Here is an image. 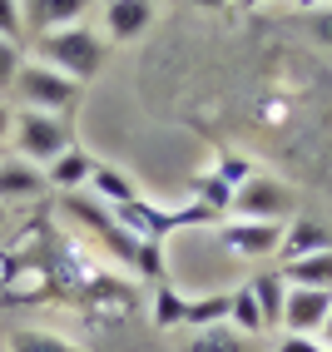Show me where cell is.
I'll return each mask as SVG.
<instances>
[{
  "label": "cell",
  "mask_w": 332,
  "mask_h": 352,
  "mask_svg": "<svg viewBox=\"0 0 332 352\" xmlns=\"http://www.w3.org/2000/svg\"><path fill=\"white\" fill-rule=\"evenodd\" d=\"M89 194L100 199L104 208H124V204H134V199H144V194H139V184H134L124 169H114V164H94Z\"/></svg>",
  "instance_id": "cell-12"
},
{
  "label": "cell",
  "mask_w": 332,
  "mask_h": 352,
  "mask_svg": "<svg viewBox=\"0 0 332 352\" xmlns=\"http://www.w3.org/2000/svg\"><path fill=\"white\" fill-rule=\"evenodd\" d=\"M10 144L20 149V159L45 169V164H55L69 144H75V129L69 120L60 114H40V109H15V129H10Z\"/></svg>",
  "instance_id": "cell-3"
},
{
  "label": "cell",
  "mask_w": 332,
  "mask_h": 352,
  "mask_svg": "<svg viewBox=\"0 0 332 352\" xmlns=\"http://www.w3.org/2000/svg\"><path fill=\"white\" fill-rule=\"evenodd\" d=\"M94 159L85 144H69L55 164H45V184L50 189H60V194H75V189H89V179H94Z\"/></svg>",
  "instance_id": "cell-9"
},
{
  "label": "cell",
  "mask_w": 332,
  "mask_h": 352,
  "mask_svg": "<svg viewBox=\"0 0 332 352\" xmlns=\"http://www.w3.org/2000/svg\"><path fill=\"white\" fill-rule=\"evenodd\" d=\"M233 298V308H228V327L233 333H243V338H258V333H268V322H263V308H258V298L248 283H239L228 293Z\"/></svg>",
  "instance_id": "cell-15"
},
{
  "label": "cell",
  "mask_w": 332,
  "mask_h": 352,
  "mask_svg": "<svg viewBox=\"0 0 332 352\" xmlns=\"http://www.w3.org/2000/svg\"><path fill=\"white\" fill-rule=\"evenodd\" d=\"M194 204H203L208 214L219 219V208H228V204H233V189H228L219 174H199V179H194Z\"/></svg>",
  "instance_id": "cell-20"
},
{
  "label": "cell",
  "mask_w": 332,
  "mask_h": 352,
  "mask_svg": "<svg viewBox=\"0 0 332 352\" xmlns=\"http://www.w3.org/2000/svg\"><path fill=\"white\" fill-rule=\"evenodd\" d=\"M213 174H219V179L228 184V189H239V184H243V179L253 174V169H248L243 159H228V154H219V164H213Z\"/></svg>",
  "instance_id": "cell-24"
},
{
  "label": "cell",
  "mask_w": 332,
  "mask_h": 352,
  "mask_svg": "<svg viewBox=\"0 0 332 352\" xmlns=\"http://www.w3.org/2000/svg\"><path fill=\"white\" fill-rule=\"evenodd\" d=\"M318 338H322V342L332 347V308H327V322H322V333H318Z\"/></svg>",
  "instance_id": "cell-30"
},
{
  "label": "cell",
  "mask_w": 332,
  "mask_h": 352,
  "mask_svg": "<svg viewBox=\"0 0 332 352\" xmlns=\"http://www.w3.org/2000/svg\"><path fill=\"white\" fill-rule=\"evenodd\" d=\"M89 6H94V0H20V10H25V30H35V35L80 25V20L89 15Z\"/></svg>",
  "instance_id": "cell-8"
},
{
  "label": "cell",
  "mask_w": 332,
  "mask_h": 352,
  "mask_svg": "<svg viewBox=\"0 0 332 352\" xmlns=\"http://www.w3.org/2000/svg\"><path fill=\"white\" fill-rule=\"evenodd\" d=\"M45 194V169L25 159H0V208L5 204H30Z\"/></svg>",
  "instance_id": "cell-10"
},
{
  "label": "cell",
  "mask_w": 332,
  "mask_h": 352,
  "mask_svg": "<svg viewBox=\"0 0 332 352\" xmlns=\"http://www.w3.org/2000/svg\"><path fill=\"white\" fill-rule=\"evenodd\" d=\"M327 248H332V233L318 219H288L283 223V248H278L283 263L288 258H307V253H327Z\"/></svg>",
  "instance_id": "cell-11"
},
{
  "label": "cell",
  "mask_w": 332,
  "mask_h": 352,
  "mask_svg": "<svg viewBox=\"0 0 332 352\" xmlns=\"http://www.w3.org/2000/svg\"><path fill=\"white\" fill-rule=\"evenodd\" d=\"M228 214H233V219H258V223H288V219H293V189H288L283 179L248 174L239 189H233Z\"/></svg>",
  "instance_id": "cell-4"
},
{
  "label": "cell",
  "mask_w": 332,
  "mask_h": 352,
  "mask_svg": "<svg viewBox=\"0 0 332 352\" xmlns=\"http://www.w3.org/2000/svg\"><path fill=\"white\" fill-rule=\"evenodd\" d=\"M327 6H332V0H327Z\"/></svg>",
  "instance_id": "cell-33"
},
{
  "label": "cell",
  "mask_w": 332,
  "mask_h": 352,
  "mask_svg": "<svg viewBox=\"0 0 332 352\" xmlns=\"http://www.w3.org/2000/svg\"><path fill=\"white\" fill-rule=\"evenodd\" d=\"M248 288H253V298H258V308H263V322H268V327H283V302H288V278H283V268L253 273Z\"/></svg>",
  "instance_id": "cell-14"
},
{
  "label": "cell",
  "mask_w": 332,
  "mask_h": 352,
  "mask_svg": "<svg viewBox=\"0 0 332 352\" xmlns=\"http://www.w3.org/2000/svg\"><path fill=\"white\" fill-rule=\"evenodd\" d=\"M0 40H25V10H20V0H0Z\"/></svg>",
  "instance_id": "cell-22"
},
{
  "label": "cell",
  "mask_w": 332,
  "mask_h": 352,
  "mask_svg": "<svg viewBox=\"0 0 332 352\" xmlns=\"http://www.w3.org/2000/svg\"><path fill=\"white\" fill-rule=\"evenodd\" d=\"M228 308H233V298H228V293L188 298V308H184V327H188V333H199V327H219V322H228Z\"/></svg>",
  "instance_id": "cell-17"
},
{
  "label": "cell",
  "mask_w": 332,
  "mask_h": 352,
  "mask_svg": "<svg viewBox=\"0 0 332 352\" xmlns=\"http://www.w3.org/2000/svg\"><path fill=\"white\" fill-rule=\"evenodd\" d=\"M184 352H253V347H248L243 333H233L228 322H219V327H199V333H188Z\"/></svg>",
  "instance_id": "cell-16"
},
{
  "label": "cell",
  "mask_w": 332,
  "mask_h": 352,
  "mask_svg": "<svg viewBox=\"0 0 332 352\" xmlns=\"http://www.w3.org/2000/svg\"><path fill=\"white\" fill-rule=\"evenodd\" d=\"M273 352H332L322 338H293V333H283V342L273 347Z\"/></svg>",
  "instance_id": "cell-25"
},
{
  "label": "cell",
  "mask_w": 332,
  "mask_h": 352,
  "mask_svg": "<svg viewBox=\"0 0 332 352\" xmlns=\"http://www.w3.org/2000/svg\"><path fill=\"white\" fill-rule=\"evenodd\" d=\"M20 65H25V55H20V45H15V40H0V89H10V85H15Z\"/></svg>",
  "instance_id": "cell-23"
},
{
  "label": "cell",
  "mask_w": 332,
  "mask_h": 352,
  "mask_svg": "<svg viewBox=\"0 0 332 352\" xmlns=\"http://www.w3.org/2000/svg\"><path fill=\"white\" fill-rule=\"evenodd\" d=\"M0 223H5V208H0Z\"/></svg>",
  "instance_id": "cell-32"
},
{
  "label": "cell",
  "mask_w": 332,
  "mask_h": 352,
  "mask_svg": "<svg viewBox=\"0 0 332 352\" xmlns=\"http://www.w3.org/2000/svg\"><path fill=\"white\" fill-rule=\"evenodd\" d=\"M288 6H293V10H302V15H313V10H322V6H327V0H288Z\"/></svg>",
  "instance_id": "cell-28"
},
{
  "label": "cell",
  "mask_w": 332,
  "mask_h": 352,
  "mask_svg": "<svg viewBox=\"0 0 332 352\" xmlns=\"http://www.w3.org/2000/svg\"><path fill=\"white\" fill-rule=\"evenodd\" d=\"M154 15H159V6L154 0H104V40L114 45H129V40H139L149 25H154Z\"/></svg>",
  "instance_id": "cell-7"
},
{
  "label": "cell",
  "mask_w": 332,
  "mask_h": 352,
  "mask_svg": "<svg viewBox=\"0 0 332 352\" xmlns=\"http://www.w3.org/2000/svg\"><path fill=\"white\" fill-rule=\"evenodd\" d=\"M10 129H15V109L0 100V144H10Z\"/></svg>",
  "instance_id": "cell-27"
},
{
  "label": "cell",
  "mask_w": 332,
  "mask_h": 352,
  "mask_svg": "<svg viewBox=\"0 0 332 352\" xmlns=\"http://www.w3.org/2000/svg\"><path fill=\"white\" fill-rule=\"evenodd\" d=\"M243 10H263V6H273V0H239Z\"/></svg>",
  "instance_id": "cell-31"
},
{
  "label": "cell",
  "mask_w": 332,
  "mask_h": 352,
  "mask_svg": "<svg viewBox=\"0 0 332 352\" xmlns=\"http://www.w3.org/2000/svg\"><path fill=\"white\" fill-rule=\"evenodd\" d=\"M10 95L20 100V109H40V114H60V120H65L69 109H80L85 85H75L69 75H60V69L30 60V65H20V75H15V85H10Z\"/></svg>",
  "instance_id": "cell-2"
},
{
  "label": "cell",
  "mask_w": 332,
  "mask_h": 352,
  "mask_svg": "<svg viewBox=\"0 0 332 352\" xmlns=\"http://www.w3.org/2000/svg\"><path fill=\"white\" fill-rule=\"evenodd\" d=\"M327 308H332V293L288 288V302H283V333H293V338H318L322 322H327Z\"/></svg>",
  "instance_id": "cell-6"
},
{
  "label": "cell",
  "mask_w": 332,
  "mask_h": 352,
  "mask_svg": "<svg viewBox=\"0 0 332 352\" xmlns=\"http://www.w3.org/2000/svg\"><path fill=\"white\" fill-rule=\"evenodd\" d=\"M35 55H40V65H50V69H60V75H69L75 85H85V80H94L104 69L109 40H104V30H94V25L80 20V25L35 35Z\"/></svg>",
  "instance_id": "cell-1"
},
{
  "label": "cell",
  "mask_w": 332,
  "mask_h": 352,
  "mask_svg": "<svg viewBox=\"0 0 332 352\" xmlns=\"http://www.w3.org/2000/svg\"><path fill=\"white\" fill-rule=\"evenodd\" d=\"M184 308L188 298L174 283H154V327H184Z\"/></svg>",
  "instance_id": "cell-19"
},
{
  "label": "cell",
  "mask_w": 332,
  "mask_h": 352,
  "mask_svg": "<svg viewBox=\"0 0 332 352\" xmlns=\"http://www.w3.org/2000/svg\"><path fill=\"white\" fill-rule=\"evenodd\" d=\"M307 30H313V40L332 45V6H322V10H313V15H307Z\"/></svg>",
  "instance_id": "cell-26"
},
{
  "label": "cell",
  "mask_w": 332,
  "mask_h": 352,
  "mask_svg": "<svg viewBox=\"0 0 332 352\" xmlns=\"http://www.w3.org/2000/svg\"><path fill=\"white\" fill-rule=\"evenodd\" d=\"M10 352H80V347L60 333H45V327H20V333H10Z\"/></svg>",
  "instance_id": "cell-18"
},
{
  "label": "cell",
  "mask_w": 332,
  "mask_h": 352,
  "mask_svg": "<svg viewBox=\"0 0 332 352\" xmlns=\"http://www.w3.org/2000/svg\"><path fill=\"white\" fill-rule=\"evenodd\" d=\"M194 6H203V10H223V6H239V0H194Z\"/></svg>",
  "instance_id": "cell-29"
},
{
  "label": "cell",
  "mask_w": 332,
  "mask_h": 352,
  "mask_svg": "<svg viewBox=\"0 0 332 352\" xmlns=\"http://www.w3.org/2000/svg\"><path fill=\"white\" fill-rule=\"evenodd\" d=\"M288 288H318V293H332V248L327 253H307V258H288L278 263Z\"/></svg>",
  "instance_id": "cell-13"
},
{
  "label": "cell",
  "mask_w": 332,
  "mask_h": 352,
  "mask_svg": "<svg viewBox=\"0 0 332 352\" xmlns=\"http://www.w3.org/2000/svg\"><path fill=\"white\" fill-rule=\"evenodd\" d=\"M129 268H134V273H144V278H154V283H164V243H159V239H139Z\"/></svg>",
  "instance_id": "cell-21"
},
{
  "label": "cell",
  "mask_w": 332,
  "mask_h": 352,
  "mask_svg": "<svg viewBox=\"0 0 332 352\" xmlns=\"http://www.w3.org/2000/svg\"><path fill=\"white\" fill-rule=\"evenodd\" d=\"M223 253L233 258H273L283 248V223H258V219H228L213 228Z\"/></svg>",
  "instance_id": "cell-5"
}]
</instances>
